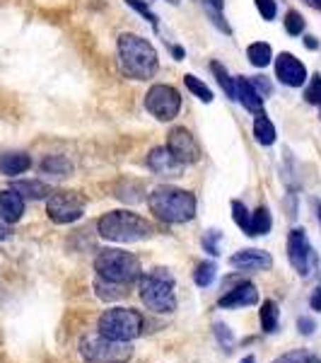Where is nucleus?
Masks as SVG:
<instances>
[{
    "label": "nucleus",
    "instance_id": "1",
    "mask_svg": "<svg viewBox=\"0 0 321 363\" xmlns=\"http://www.w3.org/2000/svg\"><path fill=\"white\" fill-rule=\"evenodd\" d=\"M119 66L121 73L131 80H150L157 73V51L148 39L138 34H121L119 37Z\"/></svg>",
    "mask_w": 321,
    "mask_h": 363
},
{
    "label": "nucleus",
    "instance_id": "2",
    "mask_svg": "<svg viewBox=\"0 0 321 363\" xmlns=\"http://www.w3.org/2000/svg\"><path fill=\"white\" fill-rule=\"evenodd\" d=\"M148 206L155 213V218H160L162 223H189L196 216V196L179 186L162 184L153 189V194L148 196Z\"/></svg>",
    "mask_w": 321,
    "mask_h": 363
},
{
    "label": "nucleus",
    "instance_id": "3",
    "mask_svg": "<svg viewBox=\"0 0 321 363\" xmlns=\"http://www.w3.org/2000/svg\"><path fill=\"white\" fill-rule=\"evenodd\" d=\"M97 230L112 242H138L155 235V225L133 211H109L99 218Z\"/></svg>",
    "mask_w": 321,
    "mask_h": 363
},
{
    "label": "nucleus",
    "instance_id": "4",
    "mask_svg": "<svg viewBox=\"0 0 321 363\" xmlns=\"http://www.w3.org/2000/svg\"><path fill=\"white\" fill-rule=\"evenodd\" d=\"M140 301L153 313L169 315L177 310V294H174V277L169 269H153L140 279Z\"/></svg>",
    "mask_w": 321,
    "mask_h": 363
},
{
    "label": "nucleus",
    "instance_id": "5",
    "mask_svg": "<svg viewBox=\"0 0 321 363\" xmlns=\"http://www.w3.org/2000/svg\"><path fill=\"white\" fill-rule=\"evenodd\" d=\"M95 272L99 279L109 281V284H133L140 279V262L136 255L124 250H102L95 259Z\"/></svg>",
    "mask_w": 321,
    "mask_h": 363
},
{
    "label": "nucleus",
    "instance_id": "6",
    "mask_svg": "<svg viewBox=\"0 0 321 363\" xmlns=\"http://www.w3.org/2000/svg\"><path fill=\"white\" fill-rule=\"evenodd\" d=\"M99 335L112 339V342H133L143 335L145 320L133 308H112L99 318Z\"/></svg>",
    "mask_w": 321,
    "mask_h": 363
},
{
    "label": "nucleus",
    "instance_id": "7",
    "mask_svg": "<svg viewBox=\"0 0 321 363\" xmlns=\"http://www.w3.org/2000/svg\"><path fill=\"white\" fill-rule=\"evenodd\" d=\"M80 354L87 363H128L133 349L128 342H112L107 337H85L80 342Z\"/></svg>",
    "mask_w": 321,
    "mask_h": 363
},
{
    "label": "nucleus",
    "instance_id": "8",
    "mask_svg": "<svg viewBox=\"0 0 321 363\" xmlns=\"http://www.w3.org/2000/svg\"><path fill=\"white\" fill-rule=\"evenodd\" d=\"M87 199L80 191H51L46 201V213L58 225L75 223L85 216Z\"/></svg>",
    "mask_w": 321,
    "mask_h": 363
},
{
    "label": "nucleus",
    "instance_id": "9",
    "mask_svg": "<svg viewBox=\"0 0 321 363\" xmlns=\"http://www.w3.org/2000/svg\"><path fill=\"white\" fill-rule=\"evenodd\" d=\"M288 259L290 264L302 279L314 277V272L319 269V255L314 252L312 242H309L307 233L302 228H295L288 235Z\"/></svg>",
    "mask_w": 321,
    "mask_h": 363
},
{
    "label": "nucleus",
    "instance_id": "10",
    "mask_svg": "<svg viewBox=\"0 0 321 363\" xmlns=\"http://www.w3.org/2000/svg\"><path fill=\"white\" fill-rule=\"evenodd\" d=\"M145 109L157 121H172L182 109V95L172 85H153L145 95Z\"/></svg>",
    "mask_w": 321,
    "mask_h": 363
},
{
    "label": "nucleus",
    "instance_id": "11",
    "mask_svg": "<svg viewBox=\"0 0 321 363\" xmlns=\"http://www.w3.org/2000/svg\"><path fill=\"white\" fill-rule=\"evenodd\" d=\"M167 148L174 155V160L182 165H194L201 160V145L194 138V133L186 126H174L167 136Z\"/></svg>",
    "mask_w": 321,
    "mask_h": 363
},
{
    "label": "nucleus",
    "instance_id": "12",
    "mask_svg": "<svg viewBox=\"0 0 321 363\" xmlns=\"http://www.w3.org/2000/svg\"><path fill=\"white\" fill-rule=\"evenodd\" d=\"M276 78L288 87H302L307 83V68L300 58L283 51V54L276 58Z\"/></svg>",
    "mask_w": 321,
    "mask_h": 363
},
{
    "label": "nucleus",
    "instance_id": "13",
    "mask_svg": "<svg viewBox=\"0 0 321 363\" xmlns=\"http://www.w3.org/2000/svg\"><path fill=\"white\" fill-rule=\"evenodd\" d=\"M230 267L239 272H264L273 267V257L264 250H239L230 257Z\"/></svg>",
    "mask_w": 321,
    "mask_h": 363
},
{
    "label": "nucleus",
    "instance_id": "14",
    "mask_svg": "<svg viewBox=\"0 0 321 363\" xmlns=\"http://www.w3.org/2000/svg\"><path fill=\"white\" fill-rule=\"evenodd\" d=\"M259 303V291H256L254 284H249V281H242V284H237L232 291H227V294L220 298L218 306L220 308H249V306H256Z\"/></svg>",
    "mask_w": 321,
    "mask_h": 363
},
{
    "label": "nucleus",
    "instance_id": "15",
    "mask_svg": "<svg viewBox=\"0 0 321 363\" xmlns=\"http://www.w3.org/2000/svg\"><path fill=\"white\" fill-rule=\"evenodd\" d=\"M148 167L153 169V172H157V174H169V177H179V174H182V169H184L182 162L174 160V155L169 153L167 145H165V148L150 150Z\"/></svg>",
    "mask_w": 321,
    "mask_h": 363
},
{
    "label": "nucleus",
    "instance_id": "16",
    "mask_svg": "<svg viewBox=\"0 0 321 363\" xmlns=\"http://www.w3.org/2000/svg\"><path fill=\"white\" fill-rule=\"evenodd\" d=\"M25 213V196L17 194L15 189H3L0 191V218L5 223H17Z\"/></svg>",
    "mask_w": 321,
    "mask_h": 363
},
{
    "label": "nucleus",
    "instance_id": "17",
    "mask_svg": "<svg viewBox=\"0 0 321 363\" xmlns=\"http://www.w3.org/2000/svg\"><path fill=\"white\" fill-rule=\"evenodd\" d=\"M29 167H32V157L25 150H3L0 153V174H5V177L25 174Z\"/></svg>",
    "mask_w": 321,
    "mask_h": 363
},
{
    "label": "nucleus",
    "instance_id": "18",
    "mask_svg": "<svg viewBox=\"0 0 321 363\" xmlns=\"http://www.w3.org/2000/svg\"><path fill=\"white\" fill-rule=\"evenodd\" d=\"M235 97L244 104V109H249V112H254V114L264 112V97L256 92V87L252 85L249 78L235 80Z\"/></svg>",
    "mask_w": 321,
    "mask_h": 363
},
{
    "label": "nucleus",
    "instance_id": "19",
    "mask_svg": "<svg viewBox=\"0 0 321 363\" xmlns=\"http://www.w3.org/2000/svg\"><path fill=\"white\" fill-rule=\"evenodd\" d=\"M42 172L49 174V177L63 179V177H68V174L73 172V162H70L66 155H49L42 162Z\"/></svg>",
    "mask_w": 321,
    "mask_h": 363
},
{
    "label": "nucleus",
    "instance_id": "20",
    "mask_svg": "<svg viewBox=\"0 0 321 363\" xmlns=\"http://www.w3.org/2000/svg\"><path fill=\"white\" fill-rule=\"evenodd\" d=\"M13 189L17 194H22L25 199H46L51 196V186L44 184L39 179H25V182H15Z\"/></svg>",
    "mask_w": 321,
    "mask_h": 363
},
{
    "label": "nucleus",
    "instance_id": "21",
    "mask_svg": "<svg viewBox=\"0 0 321 363\" xmlns=\"http://www.w3.org/2000/svg\"><path fill=\"white\" fill-rule=\"evenodd\" d=\"M273 228V218L271 211L266 206H259L252 213V223H249V238H259V235H268Z\"/></svg>",
    "mask_w": 321,
    "mask_h": 363
},
{
    "label": "nucleus",
    "instance_id": "22",
    "mask_svg": "<svg viewBox=\"0 0 321 363\" xmlns=\"http://www.w3.org/2000/svg\"><path fill=\"white\" fill-rule=\"evenodd\" d=\"M254 136H256V140H259L261 145H273V143H276V126H273V121L266 116V112L256 114Z\"/></svg>",
    "mask_w": 321,
    "mask_h": 363
},
{
    "label": "nucleus",
    "instance_id": "23",
    "mask_svg": "<svg viewBox=\"0 0 321 363\" xmlns=\"http://www.w3.org/2000/svg\"><path fill=\"white\" fill-rule=\"evenodd\" d=\"M247 58L252 61V66H256V68H266L268 63L273 61V49H271V44H266V42H254V44H249Z\"/></svg>",
    "mask_w": 321,
    "mask_h": 363
},
{
    "label": "nucleus",
    "instance_id": "24",
    "mask_svg": "<svg viewBox=\"0 0 321 363\" xmlns=\"http://www.w3.org/2000/svg\"><path fill=\"white\" fill-rule=\"evenodd\" d=\"M259 320H261V327H264L266 335H273V332H278L280 310H278V306H276V301H266L264 306H261Z\"/></svg>",
    "mask_w": 321,
    "mask_h": 363
},
{
    "label": "nucleus",
    "instance_id": "25",
    "mask_svg": "<svg viewBox=\"0 0 321 363\" xmlns=\"http://www.w3.org/2000/svg\"><path fill=\"white\" fill-rule=\"evenodd\" d=\"M210 70H213V75L218 78V85L225 90V95L230 99H237L235 97V80L230 78V73H227V68L223 66V63L213 61V63H210Z\"/></svg>",
    "mask_w": 321,
    "mask_h": 363
},
{
    "label": "nucleus",
    "instance_id": "26",
    "mask_svg": "<svg viewBox=\"0 0 321 363\" xmlns=\"http://www.w3.org/2000/svg\"><path fill=\"white\" fill-rule=\"evenodd\" d=\"M184 85L186 90H191L194 95L201 99V102H213V92H210V87L203 83V80H198L196 75H184Z\"/></svg>",
    "mask_w": 321,
    "mask_h": 363
},
{
    "label": "nucleus",
    "instance_id": "27",
    "mask_svg": "<svg viewBox=\"0 0 321 363\" xmlns=\"http://www.w3.org/2000/svg\"><path fill=\"white\" fill-rule=\"evenodd\" d=\"M215 274H218V267L213 264V262H203V264L196 267V286H201V289H206V286H210L215 281Z\"/></svg>",
    "mask_w": 321,
    "mask_h": 363
},
{
    "label": "nucleus",
    "instance_id": "28",
    "mask_svg": "<svg viewBox=\"0 0 321 363\" xmlns=\"http://www.w3.org/2000/svg\"><path fill=\"white\" fill-rule=\"evenodd\" d=\"M232 218H235V223L239 225V230H244L249 235V223H252V213H249V208L244 206L242 201H232Z\"/></svg>",
    "mask_w": 321,
    "mask_h": 363
},
{
    "label": "nucleus",
    "instance_id": "29",
    "mask_svg": "<svg viewBox=\"0 0 321 363\" xmlns=\"http://www.w3.org/2000/svg\"><path fill=\"white\" fill-rule=\"evenodd\" d=\"M283 22H285V32H288L290 37H300V34L305 32V17L297 13V10H288Z\"/></svg>",
    "mask_w": 321,
    "mask_h": 363
},
{
    "label": "nucleus",
    "instance_id": "30",
    "mask_svg": "<svg viewBox=\"0 0 321 363\" xmlns=\"http://www.w3.org/2000/svg\"><path fill=\"white\" fill-rule=\"evenodd\" d=\"M97 296L99 298H109V301H114V298H121L124 296V291H121L119 284H109V281L99 279L97 281Z\"/></svg>",
    "mask_w": 321,
    "mask_h": 363
},
{
    "label": "nucleus",
    "instance_id": "31",
    "mask_svg": "<svg viewBox=\"0 0 321 363\" xmlns=\"http://www.w3.org/2000/svg\"><path fill=\"white\" fill-rule=\"evenodd\" d=\"M220 240H223V233L215 230V228L203 235V247H206L208 255H213V257L220 255Z\"/></svg>",
    "mask_w": 321,
    "mask_h": 363
},
{
    "label": "nucleus",
    "instance_id": "32",
    "mask_svg": "<svg viewBox=\"0 0 321 363\" xmlns=\"http://www.w3.org/2000/svg\"><path fill=\"white\" fill-rule=\"evenodd\" d=\"M305 99L309 104H321V75H312V80H309L307 90H305Z\"/></svg>",
    "mask_w": 321,
    "mask_h": 363
},
{
    "label": "nucleus",
    "instance_id": "33",
    "mask_svg": "<svg viewBox=\"0 0 321 363\" xmlns=\"http://www.w3.org/2000/svg\"><path fill=\"white\" fill-rule=\"evenodd\" d=\"M215 337H218V342L223 344L227 351H232V344H235V337H232V330L223 322H215Z\"/></svg>",
    "mask_w": 321,
    "mask_h": 363
},
{
    "label": "nucleus",
    "instance_id": "34",
    "mask_svg": "<svg viewBox=\"0 0 321 363\" xmlns=\"http://www.w3.org/2000/svg\"><path fill=\"white\" fill-rule=\"evenodd\" d=\"M126 5H131L133 10H138V13L143 15L145 20H148L150 25H153L155 29L160 27V20H157V15H155L153 10H150V8H148V5H145V3H140V0H126Z\"/></svg>",
    "mask_w": 321,
    "mask_h": 363
},
{
    "label": "nucleus",
    "instance_id": "35",
    "mask_svg": "<svg viewBox=\"0 0 321 363\" xmlns=\"http://www.w3.org/2000/svg\"><path fill=\"white\" fill-rule=\"evenodd\" d=\"M256 3V10L261 13V17L264 20H268L271 22L273 17H276V13H278V5H276V0H254Z\"/></svg>",
    "mask_w": 321,
    "mask_h": 363
},
{
    "label": "nucleus",
    "instance_id": "36",
    "mask_svg": "<svg viewBox=\"0 0 321 363\" xmlns=\"http://www.w3.org/2000/svg\"><path fill=\"white\" fill-rule=\"evenodd\" d=\"M203 3H206L208 8H210V10H213V13H215V22H218V27L223 29V32H227V34H230V27H227L225 22H220V10H223V5H225L223 0H203Z\"/></svg>",
    "mask_w": 321,
    "mask_h": 363
},
{
    "label": "nucleus",
    "instance_id": "37",
    "mask_svg": "<svg viewBox=\"0 0 321 363\" xmlns=\"http://www.w3.org/2000/svg\"><path fill=\"white\" fill-rule=\"evenodd\" d=\"M297 327H300V335L312 337L314 330H317V322H314L312 318H307V315H302V318L297 320Z\"/></svg>",
    "mask_w": 321,
    "mask_h": 363
},
{
    "label": "nucleus",
    "instance_id": "38",
    "mask_svg": "<svg viewBox=\"0 0 321 363\" xmlns=\"http://www.w3.org/2000/svg\"><path fill=\"white\" fill-rule=\"evenodd\" d=\"M305 361H307L305 351H290V354H283L280 359H276L273 363H305Z\"/></svg>",
    "mask_w": 321,
    "mask_h": 363
},
{
    "label": "nucleus",
    "instance_id": "39",
    "mask_svg": "<svg viewBox=\"0 0 321 363\" xmlns=\"http://www.w3.org/2000/svg\"><path fill=\"white\" fill-rule=\"evenodd\" d=\"M249 80H252V85L256 87V92H259L261 97H268V95H271L273 87H271V83H268L266 78H249Z\"/></svg>",
    "mask_w": 321,
    "mask_h": 363
},
{
    "label": "nucleus",
    "instance_id": "40",
    "mask_svg": "<svg viewBox=\"0 0 321 363\" xmlns=\"http://www.w3.org/2000/svg\"><path fill=\"white\" fill-rule=\"evenodd\" d=\"M309 306H312V310H317V313H321V286L317 291L312 294V298H309Z\"/></svg>",
    "mask_w": 321,
    "mask_h": 363
},
{
    "label": "nucleus",
    "instance_id": "41",
    "mask_svg": "<svg viewBox=\"0 0 321 363\" xmlns=\"http://www.w3.org/2000/svg\"><path fill=\"white\" fill-rule=\"evenodd\" d=\"M8 238H10V228L3 218H0V240H8Z\"/></svg>",
    "mask_w": 321,
    "mask_h": 363
},
{
    "label": "nucleus",
    "instance_id": "42",
    "mask_svg": "<svg viewBox=\"0 0 321 363\" xmlns=\"http://www.w3.org/2000/svg\"><path fill=\"white\" fill-rule=\"evenodd\" d=\"M172 54H174V58H177V61H182V58H184V49H182V46H174Z\"/></svg>",
    "mask_w": 321,
    "mask_h": 363
},
{
    "label": "nucleus",
    "instance_id": "43",
    "mask_svg": "<svg viewBox=\"0 0 321 363\" xmlns=\"http://www.w3.org/2000/svg\"><path fill=\"white\" fill-rule=\"evenodd\" d=\"M305 44L309 46V49H317V46H319V44H317V39H314V37H305Z\"/></svg>",
    "mask_w": 321,
    "mask_h": 363
},
{
    "label": "nucleus",
    "instance_id": "44",
    "mask_svg": "<svg viewBox=\"0 0 321 363\" xmlns=\"http://www.w3.org/2000/svg\"><path fill=\"white\" fill-rule=\"evenodd\" d=\"M305 3L309 5V8H314V10H321V0H305Z\"/></svg>",
    "mask_w": 321,
    "mask_h": 363
},
{
    "label": "nucleus",
    "instance_id": "45",
    "mask_svg": "<svg viewBox=\"0 0 321 363\" xmlns=\"http://www.w3.org/2000/svg\"><path fill=\"white\" fill-rule=\"evenodd\" d=\"M239 363H256V359H254V356H244V359L239 361Z\"/></svg>",
    "mask_w": 321,
    "mask_h": 363
},
{
    "label": "nucleus",
    "instance_id": "46",
    "mask_svg": "<svg viewBox=\"0 0 321 363\" xmlns=\"http://www.w3.org/2000/svg\"><path fill=\"white\" fill-rule=\"evenodd\" d=\"M305 363H321V359H317V356H307Z\"/></svg>",
    "mask_w": 321,
    "mask_h": 363
},
{
    "label": "nucleus",
    "instance_id": "47",
    "mask_svg": "<svg viewBox=\"0 0 321 363\" xmlns=\"http://www.w3.org/2000/svg\"><path fill=\"white\" fill-rule=\"evenodd\" d=\"M169 3H172V5H177V3H179V0H169Z\"/></svg>",
    "mask_w": 321,
    "mask_h": 363
},
{
    "label": "nucleus",
    "instance_id": "48",
    "mask_svg": "<svg viewBox=\"0 0 321 363\" xmlns=\"http://www.w3.org/2000/svg\"><path fill=\"white\" fill-rule=\"evenodd\" d=\"M319 220H321V206H319Z\"/></svg>",
    "mask_w": 321,
    "mask_h": 363
},
{
    "label": "nucleus",
    "instance_id": "49",
    "mask_svg": "<svg viewBox=\"0 0 321 363\" xmlns=\"http://www.w3.org/2000/svg\"><path fill=\"white\" fill-rule=\"evenodd\" d=\"M319 107H321V104H319Z\"/></svg>",
    "mask_w": 321,
    "mask_h": 363
}]
</instances>
